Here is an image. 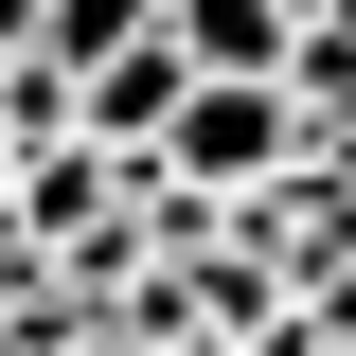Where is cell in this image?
<instances>
[{"mask_svg":"<svg viewBox=\"0 0 356 356\" xmlns=\"http://www.w3.org/2000/svg\"><path fill=\"white\" fill-rule=\"evenodd\" d=\"M285 143H303L285 72H178V107H161V143H143V161H161L178 196H214V214H232V196H250Z\"/></svg>","mask_w":356,"mask_h":356,"instance_id":"6da1fadb","label":"cell"},{"mask_svg":"<svg viewBox=\"0 0 356 356\" xmlns=\"http://www.w3.org/2000/svg\"><path fill=\"white\" fill-rule=\"evenodd\" d=\"M285 18H303V0H161V36L196 54V72H267V54H285Z\"/></svg>","mask_w":356,"mask_h":356,"instance_id":"7a4b0ae2","label":"cell"},{"mask_svg":"<svg viewBox=\"0 0 356 356\" xmlns=\"http://www.w3.org/2000/svg\"><path fill=\"white\" fill-rule=\"evenodd\" d=\"M18 36H36V0H0V54H18Z\"/></svg>","mask_w":356,"mask_h":356,"instance_id":"3957f363","label":"cell"},{"mask_svg":"<svg viewBox=\"0 0 356 356\" xmlns=\"http://www.w3.org/2000/svg\"><path fill=\"white\" fill-rule=\"evenodd\" d=\"M143 356H214V339H161V321H143Z\"/></svg>","mask_w":356,"mask_h":356,"instance_id":"277c9868","label":"cell"}]
</instances>
